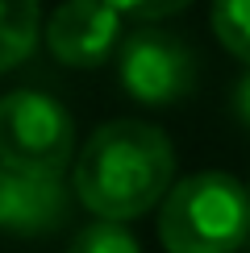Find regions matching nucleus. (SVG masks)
I'll return each mask as SVG.
<instances>
[{"mask_svg": "<svg viewBox=\"0 0 250 253\" xmlns=\"http://www.w3.org/2000/svg\"><path fill=\"white\" fill-rule=\"evenodd\" d=\"M246 191H250V187H246Z\"/></svg>", "mask_w": 250, "mask_h": 253, "instance_id": "obj_12", "label": "nucleus"}, {"mask_svg": "<svg viewBox=\"0 0 250 253\" xmlns=\"http://www.w3.org/2000/svg\"><path fill=\"white\" fill-rule=\"evenodd\" d=\"M167 253H238L250 241V191L225 170H196L171 183L159 204Z\"/></svg>", "mask_w": 250, "mask_h": 253, "instance_id": "obj_2", "label": "nucleus"}, {"mask_svg": "<svg viewBox=\"0 0 250 253\" xmlns=\"http://www.w3.org/2000/svg\"><path fill=\"white\" fill-rule=\"evenodd\" d=\"M38 0H0V75L21 67L38 46Z\"/></svg>", "mask_w": 250, "mask_h": 253, "instance_id": "obj_7", "label": "nucleus"}, {"mask_svg": "<svg viewBox=\"0 0 250 253\" xmlns=\"http://www.w3.org/2000/svg\"><path fill=\"white\" fill-rule=\"evenodd\" d=\"M213 34L234 58L250 67V0H213Z\"/></svg>", "mask_w": 250, "mask_h": 253, "instance_id": "obj_8", "label": "nucleus"}, {"mask_svg": "<svg viewBox=\"0 0 250 253\" xmlns=\"http://www.w3.org/2000/svg\"><path fill=\"white\" fill-rule=\"evenodd\" d=\"M117 83L146 108L180 104L196 91V54L180 34L142 25L117 46Z\"/></svg>", "mask_w": 250, "mask_h": 253, "instance_id": "obj_4", "label": "nucleus"}, {"mask_svg": "<svg viewBox=\"0 0 250 253\" xmlns=\"http://www.w3.org/2000/svg\"><path fill=\"white\" fill-rule=\"evenodd\" d=\"M71 212V187L62 174L17 170L0 162V233L8 237H46Z\"/></svg>", "mask_w": 250, "mask_h": 253, "instance_id": "obj_6", "label": "nucleus"}, {"mask_svg": "<svg viewBox=\"0 0 250 253\" xmlns=\"http://www.w3.org/2000/svg\"><path fill=\"white\" fill-rule=\"evenodd\" d=\"M67 253H142L138 237L125 228V220H96V224L79 228Z\"/></svg>", "mask_w": 250, "mask_h": 253, "instance_id": "obj_9", "label": "nucleus"}, {"mask_svg": "<svg viewBox=\"0 0 250 253\" xmlns=\"http://www.w3.org/2000/svg\"><path fill=\"white\" fill-rule=\"evenodd\" d=\"M234 112H238V121L250 129V71L242 75V83H238V91H234Z\"/></svg>", "mask_w": 250, "mask_h": 253, "instance_id": "obj_11", "label": "nucleus"}, {"mask_svg": "<svg viewBox=\"0 0 250 253\" xmlns=\"http://www.w3.org/2000/svg\"><path fill=\"white\" fill-rule=\"evenodd\" d=\"M121 17H133V21H163V17H175L184 13L192 0H109Z\"/></svg>", "mask_w": 250, "mask_h": 253, "instance_id": "obj_10", "label": "nucleus"}, {"mask_svg": "<svg viewBox=\"0 0 250 253\" xmlns=\"http://www.w3.org/2000/svg\"><path fill=\"white\" fill-rule=\"evenodd\" d=\"M71 191L100 220H138L163 204L175 178V150L150 121H109L75 154Z\"/></svg>", "mask_w": 250, "mask_h": 253, "instance_id": "obj_1", "label": "nucleus"}, {"mask_svg": "<svg viewBox=\"0 0 250 253\" xmlns=\"http://www.w3.org/2000/svg\"><path fill=\"white\" fill-rule=\"evenodd\" d=\"M50 58L62 67H100L117 54L121 46V13L109 0H62L42 25Z\"/></svg>", "mask_w": 250, "mask_h": 253, "instance_id": "obj_5", "label": "nucleus"}, {"mask_svg": "<svg viewBox=\"0 0 250 253\" xmlns=\"http://www.w3.org/2000/svg\"><path fill=\"white\" fill-rule=\"evenodd\" d=\"M75 158V121L55 96L21 87L0 96V162L62 174Z\"/></svg>", "mask_w": 250, "mask_h": 253, "instance_id": "obj_3", "label": "nucleus"}]
</instances>
